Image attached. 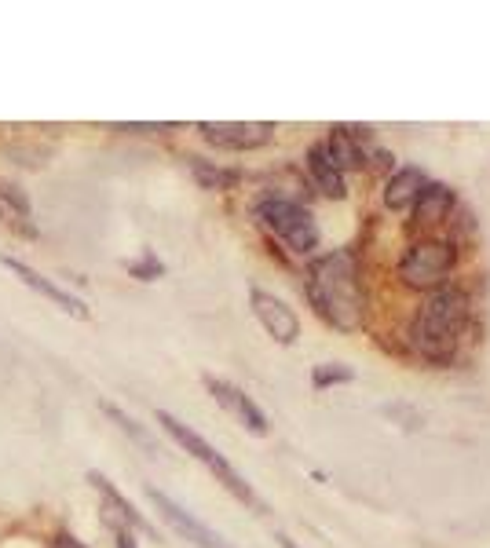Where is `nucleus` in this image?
Segmentation results:
<instances>
[{
	"mask_svg": "<svg viewBox=\"0 0 490 548\" xmlns=\"http://www.w3.org/2000/svg\"><path fill=\"white\" fill-rule=\"evenodd\" d=\"M187 161H191L194 180L202 183L205 190H227V187H235L238 183V172L216 169V165H209V161H202V158H187Z\"/></svg>",
	"mask_w": 490,
	"mask_h": 548,
	"instance_id": "16",
	"label": "nucleus"
},
{
	"mask_svg": "<svg viewBox=\"0 0 490 548\" xmlns=\"http://www.w3.org/2000/svg\"><path fill=\"white\" fill-rule=\"evenodd\" d=\"M352 380H355V369L344 366V362H319L315 373H311L315 391H326V388H333V384H352Z\"/></svg>",
	"mask_w": 490,
	"mask_h": 548,
	"instance_id": "17",
	"label": "nucleus"
},
{
	"mask_svg": "<svg viewBox=\"0 0 490 548\" xmlns=\"http://www.w3.org/2000/svg\"><path fill=\"white\" fill-rule=\"evenodd\" d=\"M256 216H260V223H264L267 231L275 234V238H282L293 253L308 256L319 249V223H315V216H311L304 205H297V201L267 198L256 205Z\"/></svg>",
	"mask_w": 490,
	"mask_h": 548,
	"instance_id": "4",
	"label": "nucleus"
},
{
	"mask_svg": "<svg viewBox=\"0 0 490 548\" xmlns=\"http://www.w3.org/2000/svg\"><path fill=\"white\" fill-rule=\"evenodd\" d=\"M205 388H209V395H213L220 406H224L231 417H235L238 424H242L245 432L253 435H267V417L264 410L256 406L249 395H245L242 388H235L231 380H220V377H205Z\"/></svg>",
	"mask_w": 490,
	"mask_h": 548,
	"instance_id": "9",
	"label": "nucleus"
},
{
	"mask_svg": "<svg viewBox=\"0 0 490 548\" xmlns=\"http://www.w3.org/2000/svg\"><path fill=\"white\" fill-rule=\"evenodd\" d=\"M454 264H458L454 245L443 238H421V242L406 245L403 260H399V278L410 289H439L454 271Z\"/></svg>",
	"mask_w": 490,
	"mask_h": 548,
	"instance_id": "5",
	"label": "nucleus"
},
{
	"mask_svg": "<svg viewBox=\"0 0 490 548\" xmlns=\"http://www.w3.org/2000/svg\"><path fill=\"white\" fill-rule=\"evenodd\" d=\"M428 176L421 169H399L388 176V183H384V205L392 212H403L410 209L417 198H421V190H425Z\"/></svg>",
	"mask_w": 490,
	"mask_h": 548,
	"instance_id": "12",
	"label": "nucleus"
},
{
	"mask_svg": "<svg viewBox=\"0 0 490 548\" xmlns=\"http://www.w3.org/2000/svg\"><path fill=\"white\" fill-rule=\"evenodd\" d=\"M278 541H282V548H297V545H293V541H289V538H278Z\"/></svg>",
	"mask_w": 490,
	"mask_h": 548,
	"instance_id": "23",
	"label": "nucleus"
},
{
	"mask_svg": "<svg viewBox=\"0 0 490 548\" xmlns=\"http://www.w3.org/2000/svg\"><path fill=\"white\" fill-rule=\"evenodd\" d=\"M322 147H326V158H330L341 172H355L366 165V150H363V143H359V128H352V125L330 128V139H326Z\"/></svg>",
	"mask_w": 490,
	"mask_h": 548,
	"instance_id": "11",
	"label": "nucleus"
},
{
	"mask_svg": "<svg viewBox=\"0 0 490 548\" xmlns=\"http://www.w3.org/2000/svg\"><path fill=\"white\" fill-rule=\"evenodd\" d=\"M469 326V293L461 285H439L406 326L410 348L428 362H450Z\"/></svg>",
	"mask_w": 490,
	"mask_h": 548,
	"instance_id": "2",
	"label": "nucleus"
},
{
	"mask_svg": "<svg viewBox=\"0 0 490 548\" xmlns=\"http://www.w3.org/2000/svg\"><path fill=\"white\" fill-rule=\"evenodd\" d=\"M128 271L136 274V278H143V282H154V278H158L161 271H165V267L158 264V260H154V256H143V260H139V264H128Z\"/></svg>",
	"mask_w": 490,
	"mask_h": 548,
	"instance_id": "19",
	"label": "nucleus"
},
{
	"mask_svg": "<svg viewBox=\"0 0 490 548\" xmlns=\"http://www.w3.org/2000/svg\"><path fill=\"white\" fill-rule=\"evenodd\" d=\"M198 132L220 150H260L275 139V125L267 121H202Z\"/></svg>",
	"mask_w": 490,
	"mask_h": 548,
	"instance_id": "6",
	"label": "nucleus"
},
{
	"mask_svg": "<svg viewBox=\"0 0 490 548\" xmlns=\"http://www.w3.org/2000/svg\"><path fill=\"white\" fill-rule=\"evenodd\" d=\"M308 300L333 329H341V333L363 329L366 296L355 253L333 249L326 256H315L308 267Z\"/></svg>",
	"mask_w": 490,
	"mask_h": 548,
	"instance_id": "1",
	"label": "nucleus"
},
{
	"mask_svg": "<svg viewBox=\"0 0 490 548\" xmlns=\"http://www.w3.org/2000/svg\"><path fill=\"white\" fill-rule=\"evenodd\" d=\"M88 483L96 486L99 494L107 497V512H118V519L125 523V527H136V530H143V534H154L150 530V523L143 516H139L136 508H132V501H128L125 494H118V486L110 483L107 475H99V472H88Z\"/></svg>",
	"mask_w": 490,
	"mask_h": 548,
	"instance_id": "15",
	"label": "nucleus"
},
{
	"mask_svg": "<svg viewBox=\"0 0 490 548\" xmlns=\"http://www.w3.org/2000/svg\"><path fill=\"white\" fill-rule=\"evenodd\" d=\"M158 424L172 435V439H176V443L183 446V450H187V454L194 457V461L205 464V468L216 475V483H224L227 490L238 497V501H245V505H253V508H264V505H260V497L253 494V486L245 483L242 475L235 472V464L227 461V457L220 454L213 443H205V439L194 432V428H187V424L176 421V417H172V413H165V410H158Z\"/></svg>",
	"mask_w": 490,
	"mask_h": 548,
	"instance_id": "3",
	"label": "nucleus"
},
{
	"mask_svg": "<svg viewBox=\"0 0 490 548\" xmlns=\"http://www.w3.org/2000/svg\"><path fill=\"white\" fill-rule=\"evenodd\" d=\"M4 267H8L11 274H19L22 282L30 285V289H37L41 296H48L55 307H63L66 315H74V318H88V307H85V300H77L74 293H66L63 285H55V282H48L41 271H33V267H26V264H19V260H4Z\"/></svg>",
	"mask_w": 490,
	"mask_h": 548,
	"instance_id": "10",
	"label": "nucleus"
},
{
	"mask_svg": "<svg viewBox=\"0 0 490 548\" xmlns=\"http://www.w3.org/2000/svg\"><path fill=\"white\" fill-rule=\"evenodd\" d=\"M308 172H311V180H315V187H319L326 198H333V201L348 198L344 172L326 158V147H322V143H315V147L308 150Z\"/></svg>",
	"mask_w": 490,
	"mask_h": 548,
	"instance_id": "13",
	"label": "nucleus"
},
{
	"mask_svg": "<svg viewBox=\"0 0 490 548\" xmlns=\"http://www.w3.org/2000/svg\"><path fill=\"white\" fill-rule=\"evenodd\" d=\"M150 501L158 505V512L165 516V523H169V527L176 530L180 538L191 541L194 548H235V545H227V541L220 538L216 530H209L205 523H198V519H194L187 508L176 505V501H172V497H165L161 490H150Z\"/></svg>",
	"mask_w": 490,
	"mask_h": 548,
	"instance_id": "8",
	"label": "nucleus"
},
{
	"mask_svg": "<svg viewBox=\"0 0 490 548\" xmlns=\"http://www.w3.org/2000/svg\"><path fill=\"white\" fill-rule=\"evenodd\" d=\"M121 132H165V128L172 125H118Z\"/></svg>",
	"mask_w": 490,
	"mask_h": 548,
	"instance_id": "21",
	"label": "nucleus"
},
{
	"mask_svg": "<svg viewBox=\"0 0 490 548\" xmlns=\"http://www.w3.org/2000/svg\"><path fill=\"white\" fill-rule=\"evenodd\" d=\"M103 410H107L110 417H114V421H118L121 428H125V432L132 435V439H136L139 446H143V450H154V454H158V446L150 443V435H147V432H139V428H136V421H132V417H125V413H121L118 406H110V402H103Z\"/></svg>",
	"mask_w": 490,
	"mask_h": 548,
	"instance_id": "18",
	"label": "nucleus"
},
{
	"mask_svg": "<svg viewBox=\"0 0 490 548\" xmlns=\"http://www.w3.org/2000/svg\"><path fill=\"white\" fill-rule=\"evenodd\" d=\"M110 527H114V545H118V548H136V541H132V530H128L121 519H110Z\"/></svg>",
	"mask_w": 490,
	"mask_h": 548,
	"instance_id": "20",
	"label": "nucleus"
},
{
	"mask_svg": "<svg viewBox=\"0 0 490 548\" xmlns=\"http://www.w3.org/2000/svg\"><path fill=\"white\" fill-rule=\"evenodd\" d=\"M55 548H85V545H81V541H74L70 534H63V538L55 541Z\"/></svg>",
	"mask_w": 490,
	"mask_h": 548,
	"instance_id": "22",
	"label": "nucleus"
},
{
	"mask_svg": "<svg viewBox=\"0 0 490 548\" xmlns=\"http://www.w3.org/2000/svg\"><path fill=\"white\" fill-rule=\"evenodd\" d=\"M249 307H253L256 322L267 329V337L289 348V344H297L300 337V318L293 315V307L286 300H278L275 293H267V289H249Z\"/></svg>",
	"mask_w": 490,
	"mask_h": 548,
	"instance_id": "7",
	"label": "nucleus"
},
{
	"mask_svg": "<svg viewBox=\"0 0 490 548\" xmlns=\"http://www.w3.org/2000/svg\"><path fill=\"white\" fill-rule=\"evenodd\" d=\"M450 209H454V190L443 187V183H425L421 198L414 201V220L421 227H436V223L447 220Z\"/></svg>",
	"mask_w": 490,
	"mask_h": 548,
	"instance_id": "14",
	"label": "nucleus"
}]
</instances>
